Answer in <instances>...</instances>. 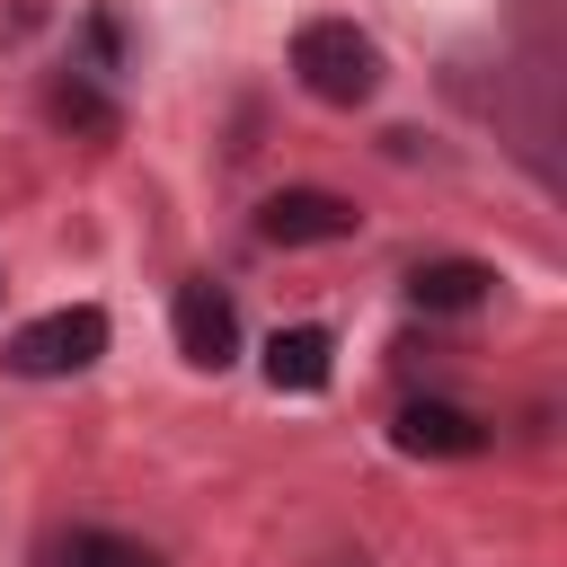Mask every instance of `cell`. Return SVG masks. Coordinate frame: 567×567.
Here are the masks:
<instances>
[{"mask_svg": "<svg viewBox=\"0 0 567 567\" xmlns=\"http://www.w3.org/2000/svg\"><path fill=\"white\" fill-rule=\"evenodd\" d=\"M292 71L319 106H363L381 89V44L354 18H310V27H292Z\"/></svg>", "mask_w": 567, "mask_h": 567, "instance_id": "obj_1", "label": "cell"}, {"mask_svg": "<svg viewBox=\"0 0 567 567\" xmlns=\"http://www.w3.org/2000/svg\"><path fill=\"white\" fill-rule=\"evenodd\" d=\"M97 354H106V310H97V301L44 310V319H27V328L9 337V363H18L27 381H62V372H89Z\"/></svg>", "mask_w": 567, "mask_h": 567, "instance_id": "obj_2", "label": "cell"}, {"mask_svg": "<svg viewBox=\"0 0 567 567\" xmlns=\"http://www.w3.org/2000/svg\"><path fill=\"white\" fill-rule=\"evenodd\" d=\"M354 204L346 195H328V186H284V195H266L257 204V239L266 248H328V239H354Z\"/></svg>", "mask_w": 567, "mask_h": 567, "instance_id": "obj_3", "label": "cell"}, {"mask_svg": "<svg viewBox=\"0 0 567 567\" xmlns=\"http://www.w3.org/2000/svg\"><path fill=\"white\" fill-rule=\"evenodd\" d=\"M177 354L195 363V372H221V363H239V310H230V292H213V284H177Z\"/></svg>", "mask_w": 567, "mask_h": 567, "instance_id": "obj_4", "label": "cell"}, {"mask_svg": "<svg viewBox=\"0 0 567 567\" xmlns=\"http://www.w3.org/2000/svg\"><path fill=\"white\" fill-rule=\"evenodd\" d=\"M390 443L416 452V461H470V452H487V425L470 408H452V399H408L390 416Z\"/></svg>", "mask_w": 567, "mask_h": 567, "instance_id": "obj_5", "label": "cell"}, {"mask_svg": "<svg viewBox=\"0 0 567 567\" xmlns=\"http://www.w3.org/2000/svg\"><path fill=\"white\" fill-rule=\"evenodd\" d=\"M257 363H266V381H275V390H328L337 346H328V328H275Z\"/></svg>", "mask_w": 567, "mask_h": 567, "instance_id": "obj_6", "label": "cell"}, {"mask_svg": "<svg viewBox=\"0 0 567 567\" xmlns=\"http://www.w3.org/2000/svg\"><path fill=\"white\" fill-rule=\"evenodd\" d=\"M487 284H496V275H487L478 257H434V266L408 275V301H416V310H478Z\"/></svg>", "mask_w": 567, "mask_h": 567, "instance_id": "obj_7", "label": "cell"}, {"mask_svg": "<svg viewBox=\"0 0 567 567\" xmlns=\"http://www.w3.org/2000/svg\"><path fill=\"white\" fill-rule=\"evenodd\" d=\"M62 567H159V558H151L142 540H124V532H71Z\"/></svg>", "mask_w": 567, "mask_h": 567, "instance_id": "obj_8", "label": "cell"}, {"mask_svg": "<svg viewBox=\"0 0 567 567\" xmlns=\"http://www.w3.org/2000/svg\"><path fill=\"white\" fill-rule=\"evenodd\" d=\"M53 115H71V124H89V133H115V115H106V97H89L80 80H71V89H53Z\"/></svg>", "mask_w": 567, "mask_h": 567, "instance_id": "obj_9", "label": "cell"}]
</instances>
